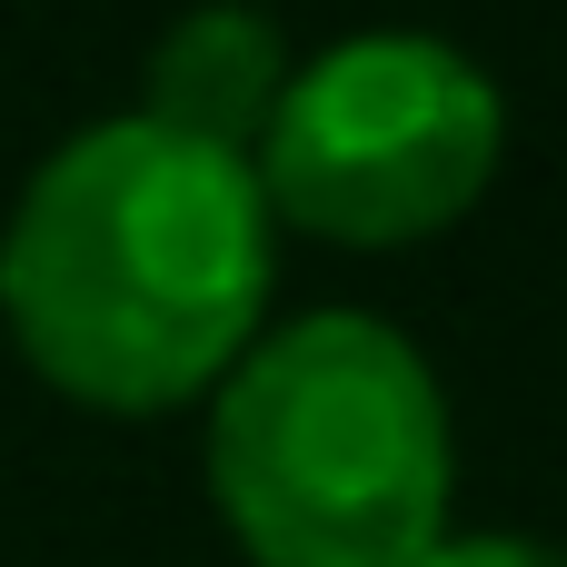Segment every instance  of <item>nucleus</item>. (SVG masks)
I'll list each match as a JSON object with an SVG mask.
<instances>
[{
  "label": "nucleus",
  "instance_id": "obj_1",
  "mask_svg": "<svg viewBox=\"0 0 567 567\" xmlns=\"http://www.w3.org/2000/svg\"><path fill=\"white\" fill-rule=\"evenodd\" d=\"M269 289V199L239 150L179 140L159 120L70 130L10 229L0 309L40 379L90 409H169L209 389Z\"/></svg>",
  "mask_w": 567,
  "mask_h": 567
},
{
  "label": "nucleus",
  "instance_id": "obj_2",
  "mask_svg": "<svg viewBox=\"0 0 567 567\" xmlns=\"http://www.w3.org/2000/svg\"><path fill=\"white\" fill-rule=\"evenodd\" d=\"M209 488L259 567H419L449 538V399L389 319H289L219 389Z\"/></svg>",
  "mask_w": 567,
  "mask_h": 567
},
{
  "label": "nucleus",
  "instance_id": "obj_3",
  "mask_svg": "<svg viewBox=\"0 0 567 567\" xmlns=\"http://www.w3.org/2000/svg\"><path fill=\"white\" fill-rule=\"evenodd\" d=\"M508 140L498 80L439 30H359L289 70L259 130V199L329 239H419L458 219Z\"/></svg>",
  "mask_w": 567,
  "mask_h": 567
},
{
  "label": "nucleus",
  "instance_id": "obj_4",
  "mask_svg": "<svg viewBox=\"0 0 567 567\" xmlns=\"http://www.w3.org/2000/svg\"><path fill=\"white\" fill-rule=\"evenodd\" d=\"M279 90H289V40H279V20L249 10V0H199V10H179V20L159 30V50H150V110H140V120L249 159V140L269 130Z\"/></svg>",
  "mask_w": 567,
  "mask_h": 567
},
{
  "label": "nucleus",
  "instance_id": "obj_5",
  "mask_svg": "<svg viewBox=\"0 0 567 567\" xmlns=\"http://www.w3.org/2000/svg\"><path fill=\"white\" fill-rule=\"evenodd\" d=\"M419 567H567V548H548V538H439Z\"/></svg>",
  "mask_w": 567,
  "mask_h": 567
}]
</instances>
